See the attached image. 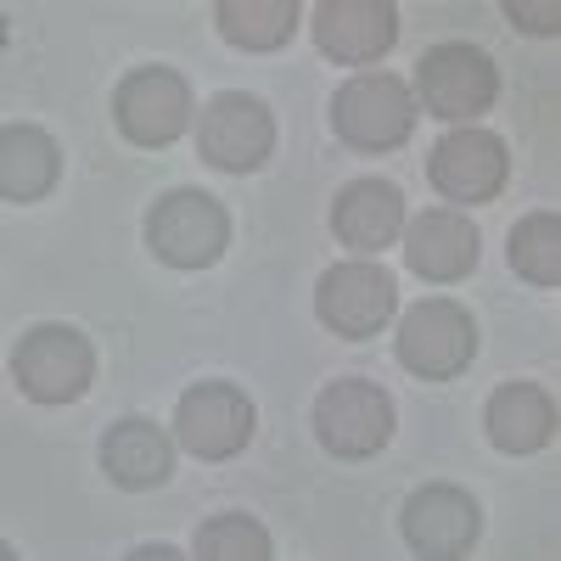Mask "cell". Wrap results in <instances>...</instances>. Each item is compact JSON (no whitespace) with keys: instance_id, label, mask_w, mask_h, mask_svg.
Listing matches in <instances>:
<instances>
[{"instance_id":"cell-1","label":"cell","mask_w":561,"mask_h":561,"mask_svg":"<svg viewBox=\"0 0 561 561\" xmlns=\"http://www.w3.org/2000/svg\"><path fill=\"white\" fill-rule=\"evenodd\" d=\"M332 129L348 152H393L415 135V96L410 84L393 73H359L348 84H337L332 96Z\"/></svg>"},{"instance_id":"cell-2","label":"cell","mask_w":561,"mask_h":561,"mask_svg":"<svg viewBox=\"0 0 561 561\" xmlns=\"http://www.w3.org/2000/svg\"><path fill=\"white\" fill-rule=\"evenodd\" d=\"M393 427H399L393 393L370 377H337L314 399V433L325 455H337V460H370L377 449H388Z\"/></svg>"},{"instance_id":"cell-3","label":"cell","mask_w":561,"mask_h":561,"mask_svg":"<svg viewBox=\"0 0 561 561\" xmlns=\"http://www.w3.org/2000/svg\"><path fill=\"white\" fill-rule=\"evenodd\" d=\"M147 248L174 270H208L230 248V214L219 197L197 192V185L163 192L147 208Z\"/></svg>"},{"instance_id":"cell-4","label":"cell","mask_w":561,"mask_h":561,"mask_svg":"<svg viewBox=\"0 0 561 561\" xmlns=\"http://www.w3.org/2000/svg\"><path fill=\"white\" fill-rule=\"evenodd\" d=\"M415 96L444 124H472L500 102V68L483 45L444 39L415 62Z\"/></svg>"},{"instance_id":"cell-5","label":"cell","mask_w":561,"mask_h":561,"mask_svg":"<svg viewBox=\"0 0 561 561\" xmlns=\"http://www.w3.org/2000/svg\"><path fill=\"white\" fill-rule=\"evenodd\" d=\"M12 377L34 404H73L96 382V348L79 325H28L12 348Z\"/></svg>"},{"instance_id":"cell-6","label":"cell","mask_w":561,"mask_h":561,"mask_svg":"<svg viewBox=\"0 0 561 561\" xmlns=\"http://www.w3.org/2000/svg\"><path fill=\"white\" fill-rule=\"evenodd\" d=\"M113 118H118L129 147H147V152L174 147L192 129V84H185V73H174L163 62L135 68L113 90Z\"/></svg>"},{"instance_id":"cell-7","label":"cell","mask_w":561,"mask_h":561,"mask_svg":"<svg viewBox=\"0 0 561 561\" xmlns=\"http://www.w3.org/2000/svg\"><path fill=\"white\" fill-rule=\"evenodd\" d=\"M478 354V320L455 298H421L399 325V365L421 382L460 377Z\"/></svg>"},{"instance_id":"cell-8","label":"cell","mask_w":561,"mask_h":561,"mask_svg":"<svg viewBox=\"0 0 561 561\" xmlns=\"http://www.w3.org/2000/svg\"><path fill=\"white\" fill-rule=\"evenodd\" d=\"M399 309V287L382 264H365V259H348V264H332L314 287V314L325 332H337L348 343H365L377 337L382 325L393 320Z\"/></svg>"},{"instance_id":"cell-9","label":"cell","mask_w":561,"mask_h":561,"mask_svg":"<svg viewBox=\"0 0 561 561\" xmlns=\"http://www.w3.org/2000/svg\"><path fill=\"white\" fill-rule=\"evenodd\" d=\"M253 399L237 382H197L174 404V444L192 460H230L253 438Z\"/></svg>"},{"instance_id":"cell-10","label":"cell","mask_w":561,"mask_h":561,"mask_svg":"<svg viewBox=\"0 0 561 561\" xmlns=\"http://www.w3.org/2000/svg\"><path fill=\"white\" fill-rule=\"evenodd\" d=\"M197 152L208 169H225V174H253L270 163L275 152V118L259 96L248 90H225L214 96L197 118Z\"/></svg>"},{"instance_id":"cell-11","label":"cell","mask_w":561,"mask_h":561,"mask_svg":"<svg viewBox=\"0 0 561 561\" xmlns=\"http://www.w3.org/2000/svg\"><path fill=\"white\" fill-rule=\"evenodd\" d=\"M399 534L421 561H460V556H472L483 534V511L460 483H421L404 500Z\"/></svg>"},{"instance_id":"cell-12","label":"cell","mask_w":561,"mask_h":561,"mask_svg":"<svg viewBox=\"0 0 561 561\" xmlns=\"http://www.w3.org/2000/svg\"><path fill=\"white\" fill-rule=\"evenodd\" d=\"M427 180L433 192L460 203V208H478V203H494L511 180V152L505 140L489 135V129H455L444 135L433 158H427Z\"/></svg>"},{"instance_id":"cell-13","label":"cell","mask_w":561,"mask_h":561,"mask_svg":"<svg viewBox=\"0 0 561 561\" xmlns=\"http://www.w3.org/2000/svg\"><path fill=\"white\" fill-rule=\"evenodd\" d=\"M399 39V7L393 0H320L314 7V45L332 62H377Z\"/></svg>"},{"instance_id":"cell-14","label":"cell","mask_w":561,"mask_h":561,"mask_svg":"<svg viewBox=\"0 0 561 561\" xmlns=\"http://www.w3.org/2000/svg\"><path fill=\"white\" fill-rule=\"evenodd\" d=\"M332 237L354 253H382L404 237V192L393 180H348L332 203Z\"/></svg>"},{"instance_id":"cell-15","label":"cell","mask_w":561,"mask_h":561,"mask_svg":"<svg viewBox=\"0 0 561 561\" xmlns=\"http://www.w3.org/2000/svg\"><path fill=\"white\" fill-rule=\"evenodd\" d=\"M404 264L421 280H460L478 270V225L455 208H427L404 230Z\"/></svg>"},{"instance_id":"cell-16","label":"cell","mask_w":561,"mask_h":561,"mask_svg":"<svg viewBox=\"0 0 561 561\" xmlns=\"http://www.w3.org/2000/svg\"><path fill=\"white\" fill-rule=\"evenodd\" d=\"M483 427L500 455H539L556 438V399L539 382H500L489 393Z\"/></svg>"},{"instance_id":"cell-17","label":"cell","mask_w":561,"mask_h":561,"mask_svg":"<svg viewBox=\"0 0 561 561\" xmlns=\"http://www.w3.org/2000/svg\"><path fill=\"white\" fill-rule=\"evenodd\" d=\"M102 472L118 489H158L174 472V444H169V433L152 427V421L124 415L102 433Z\"/></svg>"},{"instance_id":"cell-18","label":"cell","mask_w":561,"mask_h":561,"mask_svg":"<svg viewBox=\"0 0 561 561\" xmlns=\"http://www.w3.org/2000/svg\"><path fill=\"white\" fill-rule=\"evenodd\" d=\"M62 174L57 140L39 124H7L0 129V197L7 203H39Z\"/></svg>"},{"instance_id":"cell-19","label":"cell","mask_w":561,"mask_h":561,"mask_svg":"<svg viewBox=\"0 0 561 561\" xmlns=\"http://www.w3.org/2000/svg\"><path fill=\"white\" fill-rule=\"evenodd\" d=\"M214 23L237 51H280L298 28V7L293 0H219Z\"/></svg>"},{"instance_id":"cell-20","label":"cell","mask_w":561,"mask_h":561,"mask_svg":"<svg viewBox=\"0 0 561 561\" xmlns=\"http://www.w3.org/2000/svg\"><path fill=\"white\" fill-rule=\"evenodd\" d=\"M511 270L534 287H561V219L556 214H528L511 225Z\"/></svg>"},{"instance_id":"cell-21","label":"cell","mask_w":561,"mask_h":561,"mask_svg":"<svg viewBox=\"0 0 561 561\" xmlns=\"http://www.w3.org/2000/svg\"><path fill=\"white\" fill-rule=\"evenodd\" d=\"M192 556H203V561H270V534H264L259 517L225 511V517H208L197 528Z\"/></svg>"},{"instance_id":"cell-22","label":"cell","mask_w":561,"mask_h":561,"mask_svg":"<svg viewBox=\"0 0 561 561\" xmlns=\"http://www.w3.org/2000/svg\"><path fill=\"white\" fill-rule=\"evenodd\" d=\"M505 18L523 34H556L561 28V7L556 0H505Z\"/></svg>"}]
</instances>
